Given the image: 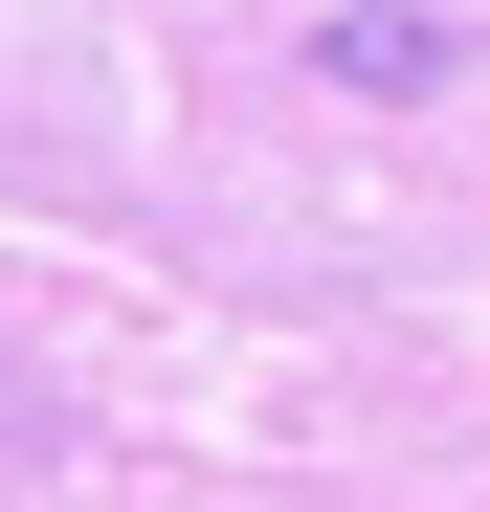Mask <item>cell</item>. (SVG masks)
<instances>
[{
    "instance_id": "obj_1",
    "label": "cell",
    "mask_w": 490,
    "mask_h": 512,
    "mask_svg": "<svg viewBox=\"0 0 490 512\" xmlns=\"http://www.w3.org/2000/svg\"><path fill=\"white\" fill-rule=\"evenodd\" d=\"M335 67H357V90H424V67H446V23H401V0H357V23H335Z\"/></svg>"
}]
</instances>
